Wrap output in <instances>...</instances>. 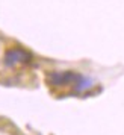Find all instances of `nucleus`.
Returning <instances> with one entry per match:
<instances>
[{"mask_svg":"<svg viewBox=\"0 0 124 135\" xmlns=\"http://www.w3.org/2000/svg\"><path fill=\"white\" fill-rule=\"evenodd\" d=\"M27 59H30V55L26 53L24 50H21V49L9 50V52L6 53V56H5V62H6V65H14L15 62L27 61Z\"/></svg>","mask_w":124,"mask_h":135,"instance_id":"nucleus-1","label":"nucleus"}]
</instances>
